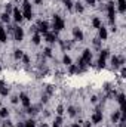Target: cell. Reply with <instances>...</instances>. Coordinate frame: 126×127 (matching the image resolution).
I'll list each match as a JSON object with an SVG mask.
<instances>
[{
    "label": "cell",
    "mask_w": 126,
    "mask_h": 127,
    "mask_svg": "<svg viewBox=\"0 0 126 127\" xmlns=\"http://www.w3.org/2000/svg\"><path fill=\"white\" fill-rule=\"evenodd\" d=\"M22 6H24V18L31 19L33 18V12H31V5H30V2H28V0H24Z\"/></svg>",
    "instance_id": "6da1fadb"
},
{
    "label": "cell",
    "mask_w": 126,
    "mask_h": 127,
    "mask_svg": "<svg viewBox=\"0 0 126 127\" xmlns=\"http://www.w3.org/2000/svg\"><path fill=\"white\" fill-rule=\"evenodd\" d=\"M54 28H55L56 31H60V30L64 28V21L61 19V16H58V15L54 16Z\"/></svg>",
    "instance_id": "7a4b0ae2"
},
{
    "label": "cell",
    "mask_w": 126,
    "mask_h": 127,
    "mask_svg": "<svg viewBox=\"0 0 126 127\" xmlns=\"http://www.w3.org/2000/svg\"><path fill=\"white\" fill-rule=\"evenodd\" d=\"M90 58H92V53H90V50H88V49H86L85 52H83V56H82L80 59H82V61L85 62V64H89V62H90Z\"/></svg>",
    "instance_id": "3957f363"
},
{
    "label": "cell",
    "mask_w": 126,
    "mask_h": 127,
    "mask_svg": "<svg viewBox=\"0 0 126 127\" xmlns=\"http://www.w3.org/2000/svg\"><path fill=\"white\" fill-rule=\"evenodd\" d=\"M114 16H116L114 6H113V3H110V5H108V18H110V22H113V21H114Z\"/></svg>",
    "instance_id": "277c9868"
},
{
    "label": "cell",
    "mask_w": 126,
    "mask_h": 127,
    "mask_svg": "<svg viewBox=\"0 0 126 127\" xmlns=\"http://www.w3.org/2000/svg\"><path fill=\"white\" fill-rule=\"evenodd\" d=\"M22 37H24V31L21 30V28H15V40H22Z\"/></svg>",
    "instance_id": "5b68a950"
},
{
    "label": "cell",
    "mask_w": 126,
    "mask_h": 127,
    "mask_svg": "<svg viewBox=\"0 0 126 127\" xmlns=\"http://www.w3.org/2000/svg\"><path fill=\"white\" fill-rule=\"evenodd\" d=\"M73 34H74V37L77 39V40H83V33H82L79 28H74V30H73Z\"/></svg>",
    "instance_id": "8992f818"
},
{
    "label": "cell",
    "mask_w": 126,
    "mask_h": 127,
    "mask_svg": "<svg viewBox=\"0 0 126 127\" xmlns=\"http://www.w3.org/2000/svg\"><path fill=\"white\" fill-rule=\"evenodd\" d=\"M101 120H102V114H101L99 111H98V112H95V114H94V117H92V121H94V123H99Z\"/></svg>",
    "instance_id": "52a82bcc"
},
{
    "label": "cell",
    "mask_w": 126,
    "mask_h": 127,
    "mask_svg": "<svg viewBox=\"0 0 126 127\" xmlns=\"http://www.w3.org/2000/svg\"><path fill=\"white\" fill-rule=\"evenodd\" d=\"M13 18H15V21H21L22 19V13L19 12V9H13Z\"/></svg>",
    "instance_id": "ba28073f"
},
{
    "label": "cell",
    "mask_w": 126,
    "mask_h": 127,
    "mask_svg": "<svg viewBox=\"0 0 126 127\" xmlns=\"http://www.w3.org/2000/svg\"><path fill=\"white\" fill-rule=\"evenodd\" d=\"M39 31L46 34V33H48V22H40L39 24Z\"/></svg>",
    "instance_id": "9c48e42d"
},
{
    "label": "cell",
    "mask_w": 126,
    "mask_h": 127,
    "mask_svg": "<svg viewBox=\"0 0 126 127\" xmlns=\"http://www.w3.org/2000/svg\"><path fill=\"white\" fill-rule=\"evenodd\" d=\"M21 102H22L24 106H30V99H28L27 95H21Z\"/></svg>",
    "instance_id": "30bf717a"
},
{
    "label": "cell",
    "mask_w": 126,
    "mask_h": 127,
    "mask_svg": "<svg viewBox=\"0 0 126 127\" xmlns=\"http://www.w3.org/2000/svg\"><path fill=\"white\" fill-rule=\"evenodd\" d=\"M7 40V36H6V31L3 27H0V41H6Z\"/></svg>",
    "instance_id": "8fae6325"
},
{
    "label": "cell",
    "mask_w": 126,
    "mask_h": 127,
    "mask_svg": "<svg viewBox=\"0 0 126 127\" xmlns=\"http://www.w3.org/2000/svg\"><path fill=\"white\" fill-rule=\"evenodd\" d=\"M119 11L120 12L126 11V0H119Z\"/></svg>",
    "instance_id": "7c38bea8"
},
{
    "label": "cell",
    "mask_w": 126,
    "mask_h": 127,
    "mask_svg": "<svg viewBox=\"0 0 126 127\" xmlns=\"http://www.w3.org/2000/svg\"><path fill=\"white\" fill-rule=\"evenodd\" d=\"M99 37L102 39V40H105V39H107V30H105V28H102V27H99Z\"/></svg>",
    "instance_id": "4fadbf2b"
},
{
    "label": "cell",
    "mask_w": 126,
    "mask_h": 127,
    "mask_svg": "<svg viewBox=\"0 0 126 127\" xmlns=\"http://www.w3.org/2000/svg\"><path fill=\"white\" fill-rule=\"evenodd\" d=\"M46 40L49 41V43H52V41H55V36L50 34V33H46Z\"/></svg>",
    "instance_id": "5bb4252c"
},
{
    "label": "cell",
    "mask_w": 126,
    "mask_h": 127,
    "mask_svg": "<svg viewBox=\"0 0 126 127\" xmlns=\"http://www.w3.org/2000/svg\"><path fill=\"white\" fill-rule=\"evenodd\" d=\"M33 43H34V44H39L40 43V36L39 34H34V37H33Z\"/></svg>",
    "instance_id": "9a60e30c"
},
{
    "label": "cell",
    "mask_w": 126,
    "mask_h": 127,
    "mask_svg": "<svg viewBox=\"0 0 126 127\" xmlns=\"http://www.w3.org/2000/svg\"><path fill=\"white\" fill-rule=\"evenodd\" d=\"M92 24H94V27H96V28H99V27H101V21H99L98 18H95L94 21H92Z\"/></svg>",
    "instance_id": "2e32d148"
},
{
    "label": "cell",
    "mask_w": 126,
    "mask_h": 127,
    "mask_svg": "<svg viewBox=\"0 0 126 127\" xmlns=\"http://www.w3.org/2000/svg\"><path fill=\"white\" fill-rule=\"evenodd\" d=\"M2 21L3 22H9V13H3L2 15Z\"/></svg>",
    "instance_id": "e0dca14e"
},
{
    "label": "cell",
    "mask_w": 126,
    "mask_h": 127,
    "mask_svg": "<svg viewBox=\"0 0 126 127\" xmlns=\"http://www.w3.org/2000/svg\"><path fill=\"white\" fill-rule=\"evenodd\" d=\"M64 64H65V65H71V59H70V56H64Z\"/></svg>",
    "instance_id": "ac0fdd59"
},
{
    "label": "cell",
    "mask_w": 126,
    "mask_h": 127,
    "mask_svg": "<svg viewBox=\"0 0 126 127\" xmlns=\"http://www.w3.org/2000/svg\"><path fill=\"white\" fill-rule=\"evenodd\" d=\"M117 99H119V104H120V105L125 104V96H123V95H119V98H117Z\"/></svg>",
    "instance_id": "d6986e66"
},
{
    "label": "cell",
    "mask_w": 126,
    "mask_h": 127,
    "mask_svg": "<svg viewBox=\"0 0 126 127\" xmlns=\"http://www.w3.org/2000/svg\"><path fill=\"white\" fill-rule=\"evenodd\" d=\"M15 58H22V50H15Z\"/></svg>",
    "instance_id": "ffe728a7"
},
{
    "label": "cell",
    "mask_w": 126,
    "mask_h": 127,
    "mask_svg": "<svg viewBox=\"0 0 126 127\" xmlns=\"http://www.w3.org/2000/svg\"><path fill=\"white\" fill-rule=\"evenodd\" d=\"M107 55H108L107 50H102V52H101V56H99V58H101V59H105V58H107Z\"/></svg>",
    "instance_id": "44dd1931"
},
{
    "label": "cell",
    "mask_w": 126,
    "mask_h": 127,
    "mask_svg": "<svg viewBox=\"0 0 126 127\" xmlns=\"http://www.w3.org/2000/svg\"><path fill=\"white\" fill-rule=\"evenodd\" d=\"M111 62H113V65H114V66H117V65H119V59H117V58L114 56V58L111 59Z\"/></svg>",
    "instance_id": "7402d4cb"
},
{
    "label": "cell",
    "mask_w": 126,
    "mask_h": 127,
    "mask_svg": "<svg viewBox=\"0 0 126 127\" xmlns=\"http://www.w3.org/2000/svg\"><path fill=\"white\" fill-rule=\"evenodd\" d=\"M7 115V109H2L0 111V117H6Z\"/></svg>",
    "instance_id": "603a6c76"
},
{
    "label": "cell",
    "mask_w": 126,
    "mask_h": 127,
    "mask_svg": "<svg viewBox=\"0 0 126 127\" xmlns=\"http://www.w3.org/2000/svg\"><path fill=\"white\" fill-rule=\"evenodd\" d=\"M0 93H2V95H7V89H5L2 86V87H0Z\"/></svg>",
    "instance_id": "cb8c5ba5"
},
{
    "label": "cell",
    "mask_w": 126,
    "mask_h": 127,
    "mask_svg": "<svg viewBox=\"0 0 126 127\" xmlns=\"http://www.w3.org/2000/svg\"><path fill=\"white\" fill-rule=\"evenodd\" d=\"M25 127H34V121H27V124H25Z\"/></svg>",
    "instance_id": "d4e9b609"
},
{
    "label": "cell",
    "mask_w": 126,
    "mask_h": 127,
    "mask_svg": "<svg viewBox=\"0 0 126 127\" xmlns=\"http://www.w3.org/2000/svg\"><path fill=\"white\" fill-rule=\"evenodd\" d=\"M98 65H99V66H104V65H105V61H104V59H101V58H99V61H98Z\"/></svg>",
    "instance_id": "484cf974"
},
{
    "label": "cell",
    "mask_w": 126,
    "mask_h": 127,
    "mask_svg": "<svg viewBox=\"0 0 126 127\" xmlns=\"http://www.w3.org/2000/svg\"><path fill=\"white\" fill-rule=\"evenodd\" d=\"M56 112H58V114L61 115V114L64 112V108H62V106H58V109H56Z\"/></svg>",
    "instance_id": "4316f807"
},
{
    "label": "cell",
    "mask_w": 126,
    "mask_h": 127,
    "mask_svg": "<svg viewBox=\"0 0 126 127\" xmlns=\"http://www.w3.org/2000/svg\"><path fill=\"white\" fill-rule=\"evenodd\" d=\"M76 71H77V68L74 65H70V72H76Z\"/></svg>",
    "instance_id": "83f0119b"
},
{
    "label": "cell",
    "mask_w": 126,
    "mask_h": 127,
    "mask_svg": "<svg viewBox=\"0 0 126 127\" xmlns=\"http://www.w3.org/2000/svg\"><path fill=\"white\" fill-rule=\"evenodd\" d=\"M65 5H67V7H68V9H71V6H73V3L70 2V0H67V2H65Z\"/></svg>",
    "instance_id": "f1b7e54d"
},
{
    "label": "cell",
    "mask_w": 126,
    "mask_h": 127,
    "mask_svg": "<svg viewBox=\"0 0 126 127\" xmlns=\"http://www.w3.org/2000/svg\"><path fill=\"white\" fill-rule=\"evenodd\" d=\"M119 120V112H116L114 115H113V121H117Z\"/></svg>",
    "instance_id": "f546056e"
},
{
    "label": "cell",
    "mask_w": 126,
    "mask_h": 127,
    "mask_svg": "<svg viewBox=\"0 0 126 127\" xmlns=\"http://www.w3.org/2000/svg\"><path fill=\"white\" fill-rule=\"evenodd\" d=\"M68 112H70V115H74V114H76V111H74V108H68Z\"/></svg>",
    "instance_id": "4dcf8cb0"
},
{
    "label": "cell",
    "mask_w": 126,
    "mask_h": 127,
    "mask_svg": "<svg viewBox=\"0 0 126 127\" xmlns=\"http://www.w3.org/2000/svg\"><path fill=\"white\" fill-rule=\"evenodd\" d=\"M76 9H77V12H82V11H83V7H82V6H79V5H77V6H76Z\"/></svg>",
    "instance_id": "1f68e13d"
},
{
    "label": "cell",
    "mask_w": 126,
    "mask_h": 127,
    "mask_svg": "<svg viewBox=\"0 0 126 127\" xmlns=\"http://www.w3.org/2000/svg\"><path fill=\"white\" fill-rule=\"evenodd\" d=\"M24 62H25V64H28V62H30V59H28V56H24Z\"/></svg>",
    "instance_id": "d6a6232c"
},
{
    "label": "cell",
    "mask_w": 126,
    "mask_h": 127,
    "mask_svg": "<svg viewBox=\"0 0 126 127\" xmlns=\"http://www.w3.org/2000/svg\"><path fill=\"white\" fill-rule=\"evenodd\" d=\"M45 52H46V56H50V49H46Z\"/></svg>",
    "instance_id": "836d02e7"
},
{
    "label": "cell",
    "mask_w": 126,
    "mask_h": 127,
    "mask_svg": "<svg viewBox=\"0 0 126 127\" xmlns=\"http://www.w3.org/2000/svg\"><path fill=\"white\" fill-rule=\"evenodd\" d=\"M86 2H88L89 5H94V3H95V0H86Z\"/></svg>",
    "instance_id": "e575fe53"
},
{
    "label": "cell",
    "mask_w": 126,
    "mask_h": 127,
    "mask_svg": "<svg viewBox=\"0 0 126 127\" xmlns=\"http://www.w3.org/2000/svg\"><path fill=\"white\" fill-rule=\"evenodd\" d=\"M73 127H80V126H79V124H74V126H73Z\"/></svg>",
    "instance_id": "d590c367"
},
{
    "label": "cell",
    "mask_w": 126,
    "mask_h": 127,
    "mask_svg": "<svg viewBox=\"0 0 126 127\" xmlns=\"http://www.w3.org/2000/svg\"><path fill=\"white\" fill-rule=\"evenodd\" d=\"M36 2H37V3H40V2H42V0H36Z\"/></svg>",
    "instance_id": "8d00e7d4"
}]
</instances>
